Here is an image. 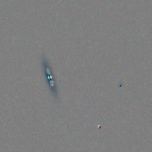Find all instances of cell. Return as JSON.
<instances>
[{
  "mask_svg": "<svg viewBox=\"0 0 152 152\" xmlns=\"http://www.w3.org/2000/svg\"><path fill=\"white\" fill-rule=\"evenodd\" d=\"M43 66H44V72H45L44 73L46 74V78H47V82H48L49 90L52 92V95L54 97L57 98V96H58V94H57L58 93V90H57L56 82V79L54 77L52 69H51V67L49 66V64L48 63H44Z\"/></svg>",
  "mask_w": 152,
  "mask_h": 152,
  "instance_id": "obj_1",
  "label": "cell"
}]
</instances>
